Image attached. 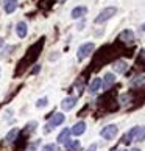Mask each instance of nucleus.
Listing matches in <instances>:
<instances>
[{
	"label": "nucleus",
	"instance_id": "nucleus-1",
	"mask_svg": "<svg viewBox=\"0 0 145 151\" xmlns=\"http://www.w3.org/2000/svg\"><path fill=\"white\" fill-rule=\"evenodd\" d=\"M64 120H66L64 114H61V112H56V114H53V115H52V119H50V120L47 122V125H45V132L52 131L55 126H59L61 123H64Z\"/></svg>",
	"mask_w": 145,
	"mask_h": 151
},
{
	"label": "nucleus",
	"instance_id": "nucleus-2",
	"mask_svg": "<svg viewBox=\"0 0 145 151\" xmlns=\"http://www.w3.org/2000/svg\"><path fill=\"white\" fill-rule=\"evenodd\" d=\"M117 13V8H114V6H109V8H105L102 13H100L97 17H95V24H103V22H106V20H109L113 16Z\"/></svg>",
	"mask_w": 145,
	"mask_h": 151
},
{
	"label": "nucleus",
	"instance_id": "nucleus-3",
	"mask_svg": "<svg viewBox=\"0 0 145 151\" xmlns=\"http://www.w3.org/2000/svg\"><path fill=\"white\" fill-rule=\"evenodd\" d=\"M94 48H95V45H94L92 42L83 44V45H81L80 48H78V55H76V56H78V59H80V61H83L84 58H87L89 55H91V53L94 52Z\"/></svg>",
	"mask_w": 145,
	"mask_h": 151
},
{
	"label": "nucleus",
	"instance_id": "nucleus-4",
	"mask_svg": "<svg viewBox=\"0 0 145 151\" xmlns=\"http://www.w3.org/2000/svg\"><path fill=\"white\" fill-rule=\"evenodd\" d=\"M117 132H119V129H117L115 125H108L100 131V136H102L103 139H106V140H113V139L117 136Z\"/></svg>",
	"mask_w": 145,
	"mask_h": 151
},
{
	"label": "nucleus",
	"instance_id": "nucleus-5",
	"mask_svg": "<svg viewBox=\"0 0 145 151\" xmlns=\"http://www.w3.org/2000/svg\"><path fill=\"white\" fill-rule=\"evenodd\" d=\"M75 104H76V98L75 97H67V98H64L63 101H61V109L63 111H70V109H74Z\"/></svg>",
	"mask_w": 145,
	"mask_h": 151
},
{
	"label": "nucleus",
	"instance_id": "nucleus-6",
	"mask_svg": "<svg viewBox=\"0 0 145 151\" xmlns=\"http://www.w3.org/2000/svg\"><path fill=\"white\" fill-rule=\"evenodd\" d=\"M84 131H86V123L84 122H78V123L74 125V128L70 129V134H74V136H81Z\"/></svg>",
	"mask_w": 145,
	"mask_h": 151
},
{
	"label": "nucleus",
	"instance_id": "nucleus-7",
	"mask_svg": "<svg viewBox=\"0 0 145 151\" xmlns=\"http://www.w3.org/2000/svg\"><path fill=\"white\" fill-rule=\"evenodd\" d=\"M120 41H123V42H128V44H130V42H133V41H134V33H133L131 30H125V31H122L120 33Z\"/></svg>",
	"mask_w": 145,
	"mask_h": 151
},
{
	"label": "nucleus",
	"instance_id": "nucleus-8",
	"mask_svg": "<svg viewBox=\"0 0 145 151\" xmlns=\"http://www.w3.org/2000/svg\"><path fill=\"white\" fill-rule=\"evenodd\" d=\"M17 5H19L17 0H5V11H6L8 14L14 13L16 8H17Z\"/></svg>",
	"mask_w": 145,
	"mask_h": 151
},
{
	"label": "nucleus",
	"instance_id": "nucleus-9",
	"mask_svg": "<svg viewBox=\"0 0 145 151\" xmlns=\"http://www.w3.org/2000/svg\"><path fill=\"white\" fill-rule=\"evenodd\" d=\"M86 13H87L86 6H76V8L72 9V17H74V19H80V17H83V16H86Z\"/></svg>",
	"mask_w": 145,
	"mask_h": 151
},
{
	"label": "nucleus",
	"instance_id": "nucleus-10",
	"mask_svg": "<svg viewBox=\"0 0 145 151\" xmlns=\"http://www.w3.org/2000/svg\"><path fill=\"white\" fill-rule=\"evenodd\" d=\"M16 33H17V36L20 39H24L27 36V33H28V30H27V24L25 22H19L17 27H16Z\"/></svg>",
	"mask_w": 145,
	"mask_h": 151
},
{
	"label": "nucleus",
	"instance_id": "nucleus-11",
	"mask_svg": "<svg viewBox=\"0 0 145 151\" xmlns=\"http://www.w3.org/2000/svg\"><path fill=\"white\" fill-rule=\"evenodd\" d=\"M114 70L117 72V73H125V72H126V69H128V64L125 63V61H115V63H114Z\"/></svg>",
	"mask_w": 145,
	"mask_h": 151
},
{
	"label": "nucleus",
	"instance_id": "nucleus-12",
	"mask_svg": "<svg viewBox=\"0 0 145 151\" xmlns=\"http://www.w3.org/2000/svg\"><path fill=\"white\" fill-rule=\"evenodd\" d=\"M100 87H102V80H100V78H94L92 83H91V86H89V92H91V93H97L100 91Z\"/></svg>",
	"mask_w": 145,
	"mask_h": 151
},
{
	"label": "nucleus",
	"instance_id": "nucleus-13",
	"mask_svg": "<svg viewBox=\"0 0 145 151\" xmlns=\"http://www.w3.org/2000/svg\"><path fill=\"white\" fill-rule=\"evenodd\" d=\"M114 83H115V76L113 73H106L105 75V81L102 83V86H103V89H109Z\"/></svg>",
	"mask_w": 145,
	"mask_h": 151
},
{
	"label": "nucleus",
	"instance_id": "nucleus-14",
	"mask_svg": "<svg viewBox=\"0 0 145 151\" xmlns=\"http://www.w3.org/2000/svg\"><path fill=\"white\" fill-rule=\"evenodd\" d=\"M66 150H69V151H78L80 150V142L78 140H69L66 142Z\"/></svg>",
	"mask_w": 145,
	"mask_h": 151
},
{
	"label": "nucleus",
	"instance_id": "nucleus-15",
	"mask_svg": "<svg viewBox=\"0 0 145 151\" xmlns=\"http://www.w3.org/2000/svg\"><path fill=\"white\" fill-rule=\"evenodd\" d=\"M136 131H137V126L133 128L131 131H128V132L125 134V137H123V142H125V143H131L133 140H134V137H136Z\"/></svg>",
	"mask_w": 145,
	"mask_h": 151
},
{
	"label": "nucleus",
	"instance_id": "nucleus-16",
	"mask_svg": "<svg viewBox=\"0 0 145 151\" xmlns=\"http://www.w3.org/2000/svg\"><path fill=\"white\" fill-rule=\"evenodd\" d=\"M69 136H70V129L66 128V129H63V131H61V134L58 136V142L59 143H66V142L69 140Z\"/></svg>",
	"mask_w": 145,
	"mask_h": 151
},
{
	"label": "nucleus",
	"instance_id": "nucleus-17",
	"mask_svg": "<svg viewBox=\"0 0 145 151\" xmlns=\"http://www.w3.org/2000/svg\"><path fill=\"white\" fill-rule=\"evenodd\" d=\"M17 134H19V129H17V128H13V129H11V131L6 134V140H8V142H13V140H16Z\"/></svg>",
	"mask_w": 145,
	"mask_h": 151
},
{
	"label": "nucleus",
	"instance_id": "nucleus-18",
	"mask_svg": "<svg viewBox=\"0 0 145 151\" xmlns=\"http://www.w3.org/2000/svg\"><path fill=\"white\" fill-rule=\"evenodd\" d=\"M144 139H145V128H137L134 140H137V142H142Z\"/></svg>",
	"mask_w": 145,
	"mask_h": 151
},
{
	"label": "nucleus",
	"instance_id": "nucleus-19",
	"mask_svg": "<svg viewBox=\"0 0 145 151\" xmlns=\"http://www.w3.org/2000/svg\"><path fill=\"white\" fill-rule=\"evenodd\" d=\"M47 101H48V98H47V97H42V98H39L38 101H36V108H39V109L45 108V106H47Z\"/></svg>",
	"mask_w": 145,
	"mask_h": 151
},
{
	"label": "nucleus",
	"instance_id": "nucleus-20",
	"mask_svg": "<svg viewBox=\"0 0 145 151\" xmlns=\"http://www.w3.org/2000/svg\"><path fill=\"white\" fill-rule=\"evenodd\" d=\"M38 126V122H30V123H27V132H33L35 131V128Z\"/></svg>",
	"mask_w": 145,
	"mask_h": 151
},
{
	"label": "nucleus",
	"instance_id": "nucleus-21",
	"mask_svg": "<svg viewBox=\"0 0 145 151\" xmlns=\"http://www.w3.org/2000/svg\"><path fill=\"white\" fill-rule=\"evenodd\" d=\"M39 143H41V140H35V142H33L30 147H28V150H27V151H36L38 147H39Z\"/></svg>",
	"mask_w": 145,
	"mask_h": 151
},
{
	"label": "nucleus",
	"instance_id": "nucleus-22",
	"mask_svg": "<svg viewBox=\"0 0 145 151\" xmlns=\"http://www.w3.org/2000/svg\"><path fill=\"white\" fill-rule=\"evenodd\" d=\"M55 148H56V147H55L53 143H47V145H44V147H42L41 151H55Z\"/></svg>",
	"mask_w": 145,
	"mask_h": 151
},
{
	"label": "nucleus",
	"instance_id": "nucleus-23",
	"mask_svg": "<svg viewBox=\"0 0 145 151\" xmlns=\"http://www.w3.org/2000/svg\"><path fill=\"white\" fill-rule=\"evenodd\" d=\"M142 83H145V76H141V80H134V81H133V84H142Z\"/></svg>",
	"mask_w": 145,
	"mask_h": 151
},
{
	"label": "nucleus",
	"instance_id": "nucleus-24",
	"mask_svg": "<svg viewBox=\"0 0 145 151\" xmlns=\"http://www.w3.org/2000/svg\"><path fill=\"white\" fill-rule=\"evenodd\" d=\"M95 150H97V145H95V143H92L91 147L87 148V151H95Z\"/></svg>",
	"mask_w": 145,
	"mask_h": 151
},
{
	"label": "nucleus",
	"instance_id": "nucleus-25",
	"mask_svg": "<svg viewBox=\"0 0 145 151\" xmlns=\"http://www.w3.org/2000/svg\"><path fill=\"white\" fill-rule=\"evenodd\" d=\"M3 44H5V42H3V39L0 37V47H3Z\"/></svg>",
	"mask_w": 145,
	"mask_h": 151
},
{
	"label": "nucleus",
	"instance_id": "nucleus-26",
	"mask_svg": "<svg viewBox=\"0 0 145 151\" xmlns=\"http://www.w3.org/2000/svg\"><path fill=\"white\" fill-rule=\"evenodd\" d=\"M128 151H139L137 148H131V150H128Z\"/></svg>",
	"mask_w": 145,
	"mask_h": 151
},
{
	"label": "nucleus",
	"instance_id": "nucleus-27",
	"mask_svg": "<svg viewBox=\"0 0 145 151\" xmlns=\"http://www.w3.org/2000/svg\"><path fill=\"white\" fill-rule=\"evenodd\" d=\"M142 30H144V31H145V24H144V25H142Z\"/></svg>",
	"mask_w": 145,
	"mask_h": 151
}]
</instances>
